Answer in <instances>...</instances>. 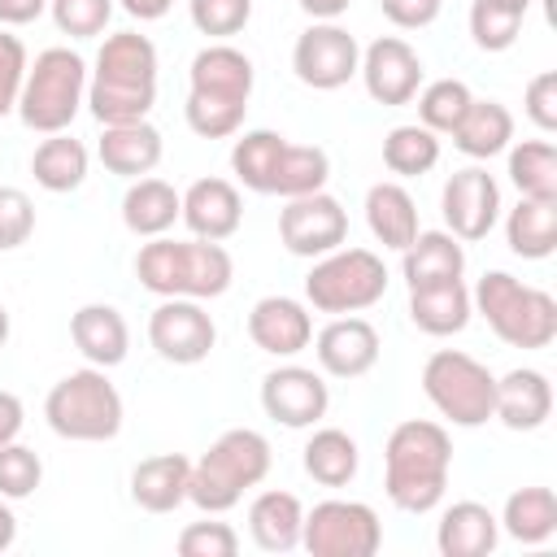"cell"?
Masks as SVG:
<instances>
[{
  "instance_id": "6da1fadb",
  "label": "cell",
  "mask_w": 557,
  "mask_h": 557,
  "mask_svg": "<svg viewBox=\"0 0 557 557\" xmlns=\"http://www.w3.org/2000/svg\"><path fill=\"white\" fill-rule=\"evenodd\" d=\"M87 104L100 126L144 122L157 104V48L139 30H117L100 44L87 78Z\"/></svg>"
},
{
  "instance_id": "7a4b0ae2",
  "label": "cell",
  "mask_w": 557,
  "mask_h": 557,
  "mask_svg": "<svg viewBox=\"0 0 557 557\" xmlns=\"http://www.w3.org/2000/svg\"><path fill=\"white\" fill-rule=\"evenodd\" d=\"M453 470V440L431 418H409L392 426L383 448V487L387 500L405 513H431L444 500Z\"/></svg>"
},
{
  "instance_id": "3957f363",
  "label": "cell",
  "mask_w": 557,
  "mask_h": 557,
  "mask_svg": "<svg viewBox=\"0 0 557 557\" xmlns=\"http://www.w3.org/2000/svg\"><path fill=\"white\" fill-rule=\"evenodd\" d=\"M257 70L252 61L231 44H209L191 57L187 70V126L200 139H226L244 126L248 100H252Z\"/></svg>"
},
{
  "instance_id": "277c9868",
  "label": "cell",
  "mask_w": 557,
  "mask_h": 557,
  "mask_svg": "<svg viewBox=\"0 0 557 557\" xmlns=\"http://www.w3.org/2000/svg\"><path fill=\"white\" fill-rule=\"evenodd\" d=\"M231 170L248 191L261 196H309L331 178V157L318 144H292L278 131H244L231 148Z\"/></svg>"
},
{
  "instance_id": "5b68a950",
  "label": "cell",
  "mask_w": 557,
  "mask_h": 557,
  "mask_svg": "<svg viewBox=\"0 0 557 557\" xmlns=\"http://www.w3.org/2000/svg\"><path fill=\"white\" fill-rule=\"evenodd\" d=\"M135 278L152 296H187V300H213L231 287L235 261L213 239H148L135 252Z\"/></svg>"
},
{
  "instance_id": "8992f818",
  "label": "cell",
  "mask_w": 557,
  "mask_h": 557,
  "mask_svg": "<svg viewBox=\"0 0 557 557\" xmlns=\"http://www.w3.org/2000/svg\"><path fill=\"white\" fill-rule=\"evenodd\" d=\"M270 440L252 426L222 431L200 461H191L187 500L205 513H226L244 500L248 487H257L270 474Z\"/></svg>"
},
{
  "instance_id": "52a82bcc",
  "label": "cell",
  "mask_w": 557,
  "mask_h": 557,
  "mask_svg": "<svg viewBox=\"0 0 557 557\" xmlns=\"http://www.w3.org/2000/svg\"><path fill=\"white\" fill-rule=\"evenodd\" d=\"M470 305L509 348H548L557 339V300L505 270H487L470 292Z\"/></svg>"
},
{
  "instance_id": "ba28073f",
  "label": "cell",
  "mask_w": 557,
  "mask_h": 557,
  "mask_svg": "<svg viewBox=\"0 0 557 557\" xmlns=\"http://www.w3.org/2000/svg\"><path fill=\"white\" fill-rule=\"evenodd\" d=\"M44 418L61 440L104 444L122 431V396L100 366H83L52 383L44 400Z\"/></svg>"
},
{
  "instance_id": "9c48e42d",
  "label": "cell",
  "mask_w": 557,
  "mask_h": 557,
  "mask_svg": "<svg viewBox=\"0 0 557 557\" xmlns=\"http://www.w3.org/2000/svg\"><path fill=\"white\" fill-rule=\"evenodd\" d=\"M83 100H87V61L70 48H44L35 65H26L17 117L39 135H57L70 131Z\"/></svg>"
},
{
  "instance_id": "30bf717a",
  "label": "cell",
  "mask_w": 557,
  "mask_h": 557,
  "mask_svg": "<svg viewBox=\"0 0 557 557\" xmlns=\"http://www.w3.org/2000/svg\"><path fill=\"white\" fill-rule=\"evenodd\" d=\"M387 292V265L379 252L370 248H335L326 257L313 261L309 278H305V300L318 313H361L370 305H379Z\"/></svg>"
},
{
  "instance_id": "8fae6325",
  "label": "cell",
  "mask_w": 557,
  "mask_h": 557,
  "mask_svg": "<svg viewBox=\"0 0 557 557\" xmlns=\"http://www.w3.org/2000/svg\"><path fill=\"white\" fill-rule=\"evenodd\" d=\"M422 392L453 426H483L496 405V374L457 348H440L422 366Z\"/></svg>"
},
{
  "instance_id": "7c38bea8",
  "label": "cell",
  "mask_w": 557,
  "mask_h": 557,
  "mask_svg": "<svg viewBox=\"0 0 557 557\" xmlns=\"http://www.w3.org/2000/svg\"><path fill=\"white\" fill-rule=\"evenodd\" d=\"M383 522L366 500H322L305 513L300 548L313 557H374Z\"/></svg>"
},
{
  "instance_id": "4fadbf2b",
  "label": "cell",
  "mask_w": 557,
  "mask_h": 557,
  "mask_svg": "<svg viewBox=\"0 0 557 557\" xmlns=\"http://www.w3.org/2000/svg\"><path fill=\"white\" fill-rule=\"evenodd\" d=\"M148 344L174 366H200L218 344V326L200 300L165 296L148 318Z\"/></svg>"
},
{
  "instance_id": "5bb4252c",
  "label": "cell",
  "mask_w": 557,
  "mask_h": 557,
  "mask_svg": "<svg viewBox=\"0 0 557 557\" xmlns=\"http://www.w3.org/2000/svg\"><path fill=\"white\" fill-rule=\"evenodd\" d=\"M278 239L292 257H326L348 239V213L331 191L292 196L278 213Z\"/></svg>"
},
{
  "instance_id": "9a60e30c",
  "label": "cell",
  "mask_w": 557,
  "mask_h": 557,
  "mask_svg": "<svg viewBox=\"0 0 557 557\" xmlns=\"http://www.w3.org/2000/svg\"><path fill=\"white\" fill-rule=\"evenodd\" d=\"M357 65H361V48L339 22H313L309 30H300V39L292 48V70L313 91L344 87L357 74Z\"/></svg>"
},
{
  "instance_id": "2e32d148",
  "label": "cell",
  "mask_w": 557,
  "mask_h": 557,
  "mask_svg": "<svg viewBox=\"0 0 557 557\" xmlns=\"http://www.w3.org/2000/svg\"><path fill=\"white\" fill-rule=\"evenodd\" d=\"M440 209H444L448 235H457L461 244L487 239L500 218V187L483 165H466V170L448 174V183L440 191Z\"/></svg>"
},
{
  "instance_id": "e0dca14e",
  "label": "cell",
  "mask_w": 557,
  "mask_h": 557,
  "mask_svg": "<svg viewBox=\"0 0 557 557\" xmlns=\"http://www.w3.org/2000/svg\"><path fill=\"white\" fill-rule=\"evenodd\" d=\"M326 405H331L326 379L309 366H278L261 379V409L278 426H292V431L313 426L318 418H326Z\"/></svg>"
},
{
  "instance_id": "ac0fdd59",
  "label": "cell",
  "mask_w": 557,
  "mask_h": 557,
  "mask_svg": "<svg viewBox=\"0 0 557 557\" xmlns=\"http://www.w3.org/2000/svg\"><path fill=\"white\" fill-rule=\"evenodd\" d=\"M366 91L374 104H409L422 87V57L400 39V35H379L357 65Z\"/></svg>"
},
{
  "instance_id": "d6986e66",
  "label": "cell",
  "mask_w": 557,
  "mask_h": 557,
  "mask_svg": "<svg viewBox=\"0 0 557 557\" xmlns=\"http://www.w3.org/2000/svg\"><path fill=\"white\" fill-rule=\"evenodd\" d=\"M379 331L366 322V318H352V313H339L331 318L318 339H313V352H318V366L331 374V379H361L374 370L379 361Z\"/></svg>"
},
{
  "instance_id": "ffe728a7",
  "label": "cell",
  "mask_w": 557,
  "mask_h": 557,
  "mask_svg": "<svg viewBox=\"0 0 557 557\" xmlns=\"http://www.w3.org/2000/svg\"><path fill=\"white\" fill-rule=\"evenodd\" d=\"M248 339L270 357H296L313 344V318L292 296H261L248 313Z\"/></svg>"
},
{
  "instance_id": "44dd1931",
  "label": "cell",
  "mask_w": 557,
  "mask_h": 557,
  "mask_svg": "<svg viewBox=\"0 0 557 557\" xmlns=\"http://www.w3.org/2000/svg\"><path fill=\"white\" fill-rule=\"evenodd\" d=\"M178 218L187 222V231L196 239H231L244 222V200H239V187L226 183V178H196L187 191H183V209Z\"/></svg>"
},
{
  "instance_id": "7402d4cb",
  "label": "cell",
  "mask_w": 557,
  "mask_h": 557,
  "mask_svg": "<svg viewBox=\"0 0 557 557\" xmlns=\"http://www.w3.org/2000/svg\"><path fill=\"white\" fill-rule=\"evenodd\" d=\"M553 413V383L544 370L518 366L496 379V405L492 418H500L509 431H540Z\"/></svg>"
},
{
  "instance_id": "603a6c76",
  "label": "cell",
  "mask_w": 557,
  "mask_h": 557,
  "mask_svg": "<svg viewBox=\"0 0 557 557\" xmlns=\"http://www.w3.org/2000/svg\"><path fill=\"white\" fill-rule=\"evenodd\" d=\"M500 544V522L487 505L479 500H457L440 513L435 527V548L444 557H487Z\"/></svg>"
},
{
  "instance_id": "cb8c5ba5",
  "label": "cell",
  "mask_w": 557,
  "mask_h": 557,
  "mask_svg": "<svg viewBox=\"0 0 557 557\" xmlns=\"http://www.w3.org/2000/svg\"><path fill=\"white\" fill-rule=\"evenodd\" d=\"M100 161L109 174H122V178H144L161 165V131L144 117V122H117V126H104L100 135Z\"/></svg>"
},
{
  "instance_id": "d4e9b609",
  "label": "cell",
  "mask_w": 557,
  "mask_h": 557,
  "mask_svg": "<svg viewBox=\"0 0 557 557\" xmlns=\"http://www.w3.org/2000/svg\"><path fill=\"white\" fill-rule=\"evenodd\" d=\"M70 339L87 357V366H100V370L122 366L126 361V348H131L126 318L113 305H83L70 318Z\"/></svg>"
},
{
  "instance_id": "484cf974",
  "label": "cell",
  "mask_w": 557,
  "mask_h": 557,
  "mask_svg": "<svg viewBox=\"0 0 557 557\" xmlns=\"http://www.w3.org/2000/svg\"><path fill=\"white\" fill-rule=\"evenodd\" d=\"M470 313L474 305L461 278H435V283L409 287V318L426 335H457L470 326Z\"/></svg>"
},
{
  "instance_id": "4316f807",
  "label": "cell",
  "mask_w": 557,
  "mask_h": 557,
  "mask_svg": "<svg viewBox=\"0 0 557 557\" xmlns=\"http://www.w3.org/2000/svg\"><path fill=\"white\" fill-rule=\"evenodd\" d=\"M187 479H191V461L183 453L144 457L131 470V500L148 513H174L187 500Z\"/></svg>"
},
{
  "instance_id": "83f0119b",
  "label": "cell",
  "mask_w": 557,
  "mask_h": 557,
  "mask_svg": "<svg viewBox=\"0 0 557 557\" xmlns=\"http://www.w3.org/2000/svg\"><path fill=\"white\" fill-rule=\"evenodd\" d=\"M300 531H305V509L292 492H261L248 505V535L261 553L300 548Z\"/></svg>"
},
{
  "instance_id": "f1b7e54d",
  "label": "cell",
  "mask_w": 557,
  "mask_h": 557,
  "mask_svg": "<svg viewBox=\"0 0 557 557\" xmlns=\"http://www.w3.org/2000/svg\"><path fill=\"white\" fill-rule=\"evenodd\" d=\"M178 209H183V196L165 178H135L122 196V222L139 239L165 235L178 222Z\"/></svg>"
},
{
  "instance_id": "f546056e",
  "label": "cell",
  "mask_w": 557,
  "mask_h": 557,
  "mask_svg": "<svg viewBox=\"0 0 557 557\" xmlns=\"http://www.w3.org/2000/svg\"><path fill=\"white\" fill-rule=\"evenodd\" d=\"M366 226L383 248H409L418 235V205L400 183H374L366 191Z\"/></svg>"
},
{
  "instance_id": "4dcf8cb0",
  "label": "cell",
  "mask_w": 557,
  "mask_h": 557,
  "mask_svg": "<svg viewBox=\"0 0 557 557\" xmlns=\"http://www.w3.org/2000/svg\"><path fill=\"white\" fill-rule=\"evenodd\" d=\"M500 531L527 548H540L557 535V496L553 487H518L509 492L505 509H500Z\"/></svg>"
},
{
  "instance_id": "1f68e13d",
  "label": "cell",
  "mask_w": 557,
  "mask_h": 557,
  "mask_svg": "<svg viewBox=\"0 0 557 557\" xmlns=\"http://www.w3.org/2000/svg\"><path fill=\"white\" fill-rule=\"evenodd\" d=\"M509 252L522 261H544L557 252V200H531L522 196L505 218Z\"/></svg>"
},
{
  "instance_id": "d6a6232c",
  "label": "cell",
  "mask_w": 557,
  "mask_h": 557,
  "mask_svg": "<svg viewBox=\"0 0 557 557\" xmlns=\"http://www.w3.org/2000/svg\"><path fill=\"white\" fill-rule=\"evenodd\" d=\"M453 144H457V152L487 161L513 144V113L500 100H470L466 117L453 131Z\"/></svg>"
},
{
  "instance_id": "836d02e7",
  "label": "cell",
  "mask_w": 557,
  "mask_h": 557,
  "mask_svg": "<svg viewBox=\"0 0 557 557\" xmlns=\"http://www.w3.org/2000/svg\"><path fill=\"white\" fill-rule=\"evenodd\" d=\"M400 252H405L400 270H405L409 287L435 283V278H461V270H466V248L448 231H418L413 244L400 248Z\"/></svg>"
},
{
  "instance_id": "e575fe53",
  "label": "cell",
  "mask_w": 557,
  "mask_h": 557,
  "mask_svg": "<svg viewBox=\"0 0 557 557\" xmlns=\"http://www.w3.org/2000/svg\"><path fill=\"white\" fill-rule=\"evenodd\" d=\"M305 474L322 487H344L357 479V466H361V453H357V440L339 426H322L309 435L305 444Z\"/></svg>"
},
{
  "instance_id": "d590c367",
  "label": "cell",
  "mask_w": 557,
  "mask_h": 557,
  "mask_svg": "<svg viewBox=\"0 0 557 557\" xmlns=\"http://www.w3.org/2000/svg\"><path fill=\"white\" fill-rule=\"evenodd\" d=\"M87 148L74 139V135H65V131H57V135H48L39 148H35V157H30V174H35V183L44 187V191H74V187H83V178H87Z\"/></svg>"
},
{
  "instance_id": "8d00e7d4",
  "label": "cell",
  "mask_w": 557,
  "mask_h": 557,
  "mask_svg": "<svg viewBox=\"0 0 557 557\" xmlns=\"http://www.w3.org/2000/svg\"><path fill=\"white\" fill-rule=\"evenodd\" d=\"M509 178L531 200H557V148L553 139H522L509 148Z\"/></svg>"
},
{
  "instance_id": "74e56055",
  "label": "cell",
  "mask_w": 557,
  "mask_h": 557,
  "mask_svg": "<svg viewBox=\"0 0 557 557\" xmlns=\"http://www.w3.org/2000/svg\"><path fill=\"white\" fill-rule=\"evenodd\" d=\"M435 161H440V139L422 122H409V126H392L387 131V139H383V165L392 174L422 178L426 170H435Z\"/></svg>"
},
{
  "instance_id": "f35d334b",
  "label": "cell",
  "mask_w": 557,
  "mask_h": 557,
  "mask_svg": "<svg viewBox=\"0 0 557 557\" xmlns=\"http://www.w3.org/2000/svg\"><path fill=\"white\" fill-rule=\"evenodd\" d=\"M413 100H418V117H422L426 131H435V135H453L457 122L466 117L474 91H470L461 78H435V83L418 87Z\"/></svg>"
},
{
  "instance_id": "ab89813d",
  "label": "cell",
  "mask_w": 557,
  "mask_h": 557,
  "mask_svg": "<svg viewBox=\"0 0 557 557\" xmlns=\"http://www.w3.org/2000/svg\"><path fill=\"white\" fill-rule=\"evenodd\" d=\"M522 17L527 13L505 4V0H474L470 4V35L483 52H505L522 35Z\"/></svg>"
},
{
  "instance_id": "60d3db41",
  "label": "cell",
  "mask_w": 557,
  "mask_h": 557,
  "mask_svg": "<svg viewBox=\"0 0 557 557\" xmlns=\"http://www.w3.org/2000/svg\"><path fill=\"white\" fill-rule=\"evenodd\" d=\"M44 483V461H39V453L35 448H26V444H4L0 448V496L4 500H26V496H35V487Z\"/></svg>"
},
{
  "instance_id": "b9f144b4",
  "label": "cell",
  "mask_w": 557,
  "mask_h": 557,
  "mask_svg": "<svg viewBox=\"0 0 557 557\" xmlns=\"http://www.w3.org/2000/svg\"><path fill=\"white\" fill-rule=\"evenodd\" d=\"M48 13L61 35L96 39V35H104V26L113 17V0H48Z\"/></svg>"
},
{
  "instance_id": "7bdbcfd3",
  "label": "cell",
  "mask_w": 557,
  "mask_h": 557,
  "mask_svg": "<svg viewBox=\"0 0 557 557\" xmlns=\"http://www.w3.org/2000/svg\"><path fill=\"white\" fill-rule=\"evenodd\" d=\"M191 26L209 39H231L248 26L252 17V0H187Z\"/></svg>"
},
{
  "instance_id": "ee69618b",
  "label": "cell",
  "mask_w": 557,
  "mask_h": 557,
  "mask_svg": "<svg viewBox=\"0 0 557 557\" xmlns=\"http://www.w3.org/2000/svg\"><path fill=\"white\" fill-rule=\"evenodd\" d=\"M178 553L183 557H235L239 535L231 522H187L178 531Z\"/></svg>"
},
{
  "instance_id": "f6af8a7d",
  "label": "cell",
  "mask_w": 557,
  "mask_h": 557,
  "mask_svg": "<svg viewBox=\"0 0 557 557\" xmlns=\"http://www.w3.org/2000/svg\"><path fill=\"white\" fill-rule=\"evenodd\" d=\"M35 235V205L22 187H0V252L22 248Z\"/></svg>"
},
{
  "instance_id": "bcb514c9",
  "label": "cell",
  "mask_w": 557,
  "mask_h": 557,
  "mask_svg": "<svg viewBox=\"0 0 557 557\" xmlns=\"http://www.w3.org/2000/svg\"><path fill=\"white\" fill-rule=\"evenodd\" d=\"M26 44L9 30H0V117L17 109V96H22V83H26Z\"/></svg>"
},
{
  "instance_id": "7dc6e473",
  "label": "cell",
  "mask_w": 557,
  "mask_h": 557,
  "mask_svg": "<svg viewBox=\"0 0 557 557\" xmlns=\"http://www.w3.org/2000/svg\"><path fill=\"white\" fill-rule=\"evenodd\" d=\"M522 109H527V117H531L544 135L557 131V70H540V74L527 83Z\"/></svg>"
},
{
  "instance_id": "c3c4849f",
  "label": "cell",
  "mask_w": 557,
  "mask_h": 557,
  "mask_svg": "<svg viewBox=\"0 0 557 557\" xmlns=\"http://www.w3.org/2000/svg\"><path fill=\"white\" fill-rule=\"evenodd\" d=\"M379 9H383V17H387L392 26H400V30H422V26H431V22L440 17L444 0H379Z\"/></svg>"
},
{
  "instance_id": "681fc988",
  "label": "cell",
  "mask_w": 557,
  "mask_h": 557,
  "mask_svg": "<svg viewBox=\"0 0 557 557\" xmlns=\"http://www.w3.org/2000/svg\"><path fill=\"white\" fill-rule=\"evenodd\" d=\"M22 418H26V413H22V400H17L13 392H0V448L17 440Z\"/></svg>"
},
{
  "instance_id": "f907efd6",
  "label": "cell",
  "mask_w": 557,
  "mask_h": 557,
  "mask_svg": "<svg viewBox=\"0 0 557 557\" xmlns=\"http://www.w3.org/2000/svg\"><path fill=\"white\" fill-rule=\"evenodd\" d=\"M48 9V0H0V26H26Z\"/></svg>"
},
{
  "instance_id": "816d5d0a",
  "label": "cell",
  "mask_w": 557,
  "mask_h": 557,
  "mask_svg": "<svg viewBox=\"0 0 557 557\" xmlns=\"http://www.w3.org/2000/svg\"><path fill=\"white\" fill-rule=\"evenodd\" d=\"M131 17H139V22H157V17H165L170 13V4L174 0H117Z\"/></svg>"
},
{
  "instance_id": "f5cc1de1",
  "label": "cell",
  "mask_w": 557,
  "mask_h": 557,
  "mask_svg": "<svg viewBox=\"0 0 557 557\" xmlns=\"http://www.w3.org/2000/svg\"><path fill=\"white\" fill-rule=\"evenodd\" d=\"M352 0H300V9L313 17V22H335L339 13H348Z\"/></svg>"
},
{
  "instance_id": "db71d44e",
  "label": "cell",
  "mask_w": 557,
  "mask_h": 557,
  "mask_svg": "<svg viewBox=\"0 0 557 557\" xmlns=\"http://www.w3.org/2000/svg\"><path fill=\"white\" fill-rule=\"evenodd\" d=\"M13 540H17V518H13L9 500L0 496V553H9V548H13Z\"/></svg>"
},
{
  "instance_id": "11a10c76",
  "label": "cell",
  "mask_w": 557,
  "mask_h": 557,
  "mask_svg": "<svg viewBox=\"0 0 557 557\" xmlns=\"http://www.w3.org/2000/svg\"><path fill=\"white\" fill-rule=\"evenodd\" d=\"M4 339H9V309L0 305V348H4Z\"/></svg>"
},
{
  "instance_id": "9f6ffc18",
  "label": "cell",
  "mask_w": 557,
  "mask_h": 557,
  "mask_svg": "<svg viewBox=\"0 0 557 557\" xmlns=\"http://www.w3.org/2000/svg\"><path fill=\"white\" fill-rule=\"evenodd\" d=\"M505 4H513V9H522V13H527V4H531V0H505Z\"/></svg>"
}]
</instances>
